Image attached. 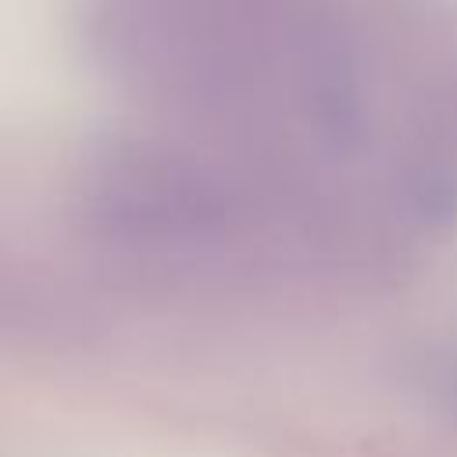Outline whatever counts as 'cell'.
I'll use <instances>...</instances> for the list:
<instances>
[{"label": "cell", "mask_w": 457, "mask_h": 457, "mask_svg": "<svg viewBox=\"0 0 457 457\" xmlns=\"http://www.w3.org/2000/svg\"><path fill=\"white\" fill-rule=\"evenodd\" d=\"M100 46L246 157L303 171L361 136L357 64L318 0H104Z\"/></svg>", "instance_id": "cell-1"}]
</instances>
